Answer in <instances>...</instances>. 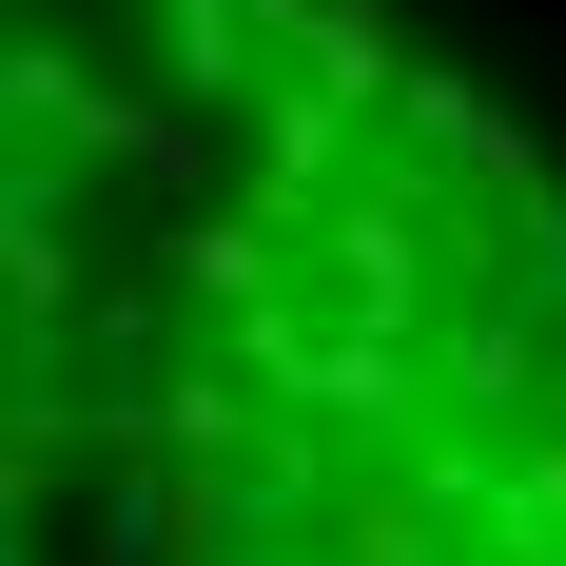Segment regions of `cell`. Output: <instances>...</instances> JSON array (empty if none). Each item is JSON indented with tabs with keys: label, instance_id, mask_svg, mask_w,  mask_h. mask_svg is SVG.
<instances>
[{
	"label": "cell",
	"instance_id": "obj_1",
	"mask_svg": "<svg viewBox=\"0 0 566 566\" xmlns=\"http://www.w3.org/2000/svg\"><path fill=\"white\" fill-rule=\"evenodd\" d=\"M0 566H566V176L371 0H0Z\"/></svg>",
	"mask_w": 566,
	"mask_h": 566
}]
</instances>
